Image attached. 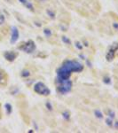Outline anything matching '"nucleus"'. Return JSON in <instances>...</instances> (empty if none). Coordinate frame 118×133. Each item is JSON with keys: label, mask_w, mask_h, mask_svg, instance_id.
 <instances>
[{"label": "nucleus", "mask_w": 118, "mask_h": 133, "mask_svg": "<svg viewBox=\"0 0 118 133\" xmlns=\"http://www.w3.org/2000/svg\"><path fill=\"white\" fill-rule=\"evenodd\" d=\"M12 42H15L17 40V37H18V32H17V29H14L12 30Z\"/></svg>", "instance_id": "1"}, {"label": "nucleus", "mask_w": 118, "mask_h": 133, "mask_svg": "<svg viewBox=\"0 0 118 133\" xmlns=\"http://www.w3.org/2000/svg\"><path fill=\"white\" fill-rule=\"evenodd\" d=\"M5 58L7 59H10V61H12V59H14V56H12V55L11 54V52L5 53Z\"/></svg>", "instance_id": "2"}, {"label": "nucleus", "mask_w": 118, "mask_h": 133, "mask_svg": "<svg viewBox=\"0 0 118 133\" xmlns=\"http://www.w3.org/2000/svg\"><path fill=\"white\" fill-rule=\"evenodd\" d=\"M3 75H4V72L2 71V70H0V83H2V81L4 80Z\"/></svg>", "instance_id": "3"}]
</instances>
